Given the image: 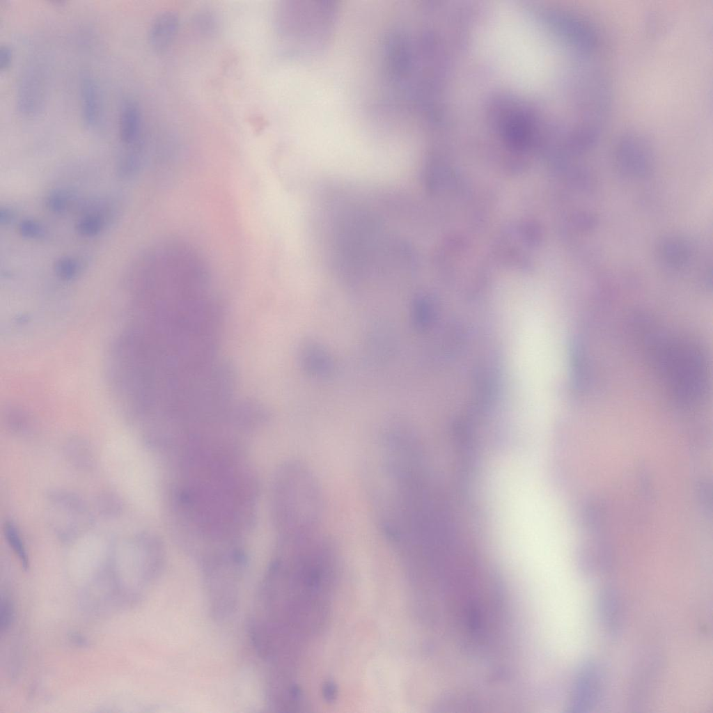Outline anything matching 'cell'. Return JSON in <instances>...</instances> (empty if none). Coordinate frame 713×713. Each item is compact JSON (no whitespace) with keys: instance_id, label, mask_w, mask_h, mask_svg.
I'll list each match as a JSON object with an SVG mask.
<instances>
[{"instance_id":"cell-1","label":"cell","mask_w":713,"mask_h":713,"mask_svg":"<svg viewBox=\"0 0 713 713\" xmlns=\"http://www.w3.org/2000/svg\"><path fill=\"white\" fill-rule=\"evenodd\" d=\"M279 476L277 516L284 536L320 531L324 502L315 476L305 464L294 462L285 466Z\"/></svg>"},{"instance_id":"cell-2","label":"cell","mask_w":713,"mask_h":713,"mask_svg":"<svg viewBox=\"0 0 713 713\" xmlns=\"http://www.w3.org/2000/svg\"><path fill=\"white\" fill-rule=\"evenodd\" d=\"M655 362L669 387L680 399L696 400L705 384L706 367L694 345L673 337H659L652 348Z\"/></svg>"},{"instance_id":"cell-3","label":"cell","mask_w":713,"mask_h":713,"mask_svg":"<svg viewBox=\"0 0 713 713\" xmlns=\"http://www.w3.org/2000/svg\"><path fill=\"white\" fill-rule=\"evenodd\" d=\"M52 527L58 538L70 542L87 532L93 524L92 514L86 501L65 489H52L46 495Z\"/></svg>"},{"instance_id":"cell-4","label":"cell","mask_w":713,"mask_h":713,"mask_svg":"<svg viewBox=\"0 0 713 713\" xmlns=\"http://www.w3.org/2000/svg\"><path fill=\"white\" fill-rule=\"evenodd\" d=\"M603 675L598 663L584 661L578 669L572 690L570 708L572 712L590 711L601 696Z\"/></svg>"},{"instance_id":"cell-5","label":"cell","mask_w":713,"mask_h":713,"mask_svg":"<svg viewBox=\"0 0 713 713\" xmlns=\"http://www.w3.org/2000/svg\"><path fill=\"white\" fill-rule=\"evenodd\" d=\"M44 71L38 65H29L22 72L17 82L16 105L24 116L32 117L42 110L45 100Z\"/></svg>"},{"instance_id":"cell-6","label":"cell","mask_w":713,"mask_h":713,"mask_svg":"<svg viewBox=\"0 0 713 713\" xmlns=\"http://www.w3.org/2000/svg\"><path fill=\"white\" fill-rule=\"evenodd\" d=\"M617 161L625 174L644 177L652 169V155L644 140L636 136L623 138L618 146Z\"/></svg>"},{"instance_id":"cell-7","label":"cell","mask_w":713,"mask_h":713,"mask_svg":"<svg viewBox=\"0 0 713 713\" xmlns=\"http://www.w3.org/2000/svg\"><path fill=\"white\" fill-rule=\"evenodd\" d=\"M597 612L606 634L616 638L622 630L623 611L620 597L615 588L608 586L601 588L597 597Z\"/></svg>"},{"instance_id":"cell-8","label":"cell","mask_w":713,"mask_h":713,"mask_svg":"<svg viewBox=\"0 0 713 713\" xmlns=\"http://www.w3.org/2000/svg\"><path fill=\"white\" fill-rule=\"evenodd\" d=\"M179 26V17L173 11L158 13L148 29V39L151 48L159 53L168 49L175 38Z\"/></svg>"},{"instance_id":"cell-9","label":"cell","mask_w":713,"mask_h":713,"mask_svg":"<svg viewBox=\"0 0 713 713\" xmlns=\"http://www.w3.org/2000/svg\"><path fill=\"white\" fill-rule=\"evenodd\" d=\"M79 93L82 120L87 127L93 128L98 124L102 111L100 88L93 75L87 72L82 74Z\"/></svg>"},{"instance_id":"cell-10","label":"cell","mask_w":713,"mask_h":713,"mask_svg":"<svg viewBox=\"0 0 713 713\" xmlns=\"http://www.w3.org/2000/svg\"><path fill=\"white\" fill-rule=\"evenodd\" d=\"M142 116L138 103L133 99L124 100L120 112L118 134L120 141L126 145H136L140 139Z\"/></svg>"},{"instance_id":"cell-11","label":"cell","mask_w":713,"mask_h":713,"mask_svg":"<svg viewBox=\"0 0 713 713\" xmlns=\"http://www.w3.org/2000/svg\"><path fill=\"white\" fill-rule=\"evenodd\" d=\"M63 450L68 462L77 470L88 472L96 466L97 459L92 446L81 438L68 439Z\"/></svg>"},{"instance_id":"cell-12","label":"cell","mask_w":713,"mask_h":713,"mask_svg":"<svg viewBox=\"0 0 713 713\" xmlns=\"http://www.w3.org/2000/svg\"><path fill=\"white\" fill-rule=\"evenodd\" d=\"M660 254L666 264L673 267H680L688 262L690 250L681 238L668 237L661 243Z\"/></svg>"},{"instance_id":"cell-13","label":"cell","mask_w":713,"mask_h":713,"mask_svg":"<svg viewBox=\"0 0 713 713\" xmlns=\"http://www.w3.org/2000/svg\"><path fill=\"white\" fill-rule=\"evenodd\" d=\"M3 530L9 547L19 559L23 569L27 570L30 565L29 558L19 528L13 521L7 520L3 524Z\"/></svg>"},{"instance_id":"cell-14","label":"cell","mask_w":713,"mask_h":713,"mask_svg":"<svg viewBox=\"0 0 713 713\" xmlns=\"http://www.w3.org/2000/svg\"><path fill=\"white\" fill-rule=\"evenodd\" d=\"M95 506L98 514L106 519L118 517L123 510L121 498L116 493L109 490L101 492L97 495Z\"/></svg>"},{"instance_id":"cell-15","label":"cell","mask_w":713,"mask_h":713,"mask_svg":"<svg viewBox=\"0 0 713 713\" xmlns=\"http://www.w3.org/2000/svg\"><path fill=\"white\" fill-rule=\"evenodd\" d=\"M0 613L1 629L5 631L10 627L14 619L13 606L8 598L1 599Z\"/></svg>"},{"instance_id":"cell-16","label":"cell","mask_w":713,"mask_h":713,"mask_svg":"<svg viewBox=\"0 0 713 713\" xmlns=\"http://www.w3.org/2000/svg\"><path fill=\"white\" fill-rule=\"evenodd\" d=\"M59 276L65 279H72L77 273V264L71 259L60 260L56 265Z\"/></svg>"},{"instance_id":"cell-17","label":"cell","mask_w":713,"mask_h":713,"mask_svg":"<svg viewBox=\"0 0 713 713\" xmlns=\"http://www.w3.org/2000/svg\"><path fill=\"white\" fill-rule=\"evenodd\" d=\"M100 221L98 219L90 217L81 220L78 224V230L84 235H93L100 228Z\"/></svg>"},{"instance_id":"cell-18","label":"cell","mask_w":713,"mask_h":713,"mask_svg":"<svg viewBox=\"0 0 713 713\" xmlns=\"http://www.w3.org/2000/svg\"><path fill=\"white\" fill-rule=\"evenodd\" d=\"M19 230L22 235L28 237L38 236L42 232V228L32 221H23L19 226Z\"/></svg>"},{"instance_id":"cell-19","label":"cell","mask_w":713,"mask_h":713,"mask_svg":"<svg viewBox=\"0 0 713 713\" xmlns=\"http://www.w3.org/2000/svg\"><path fill=\"white\" fill-rule=\"evenodd\" d=\"M13 61V51L8 45H1L0 47V70H7Z\"/></svg>"},{"instance_id":"cell-20","label":"cell","mask_w":713,"mask_h":713,"mask_svg":"<svg viewBox=\"0 0 713 713\" xmlns=\"http://www.w3.org/2000/svg\"><path fill=\"white\" fill-rule=\"evenodd\" d=\"M49 207L54 211H61L65 206V199L63 196L54 195L48 199Z\"/></svg>"},{"instance_id":"cell-21","label":"cell","mask_w":713,"mask_h":713,"mask_svg":"<svg viewBox=\"0 0 713 713\" xmlns=\"http://www.w3.org/2000/svg\"><path fill=\"white\" fill-rule=\"evenodd\" d=\"M70 641L75 645L85 647L89 645L88 641L79 633L73 632L70 635Z\"/></svg>"}]
</instances>
